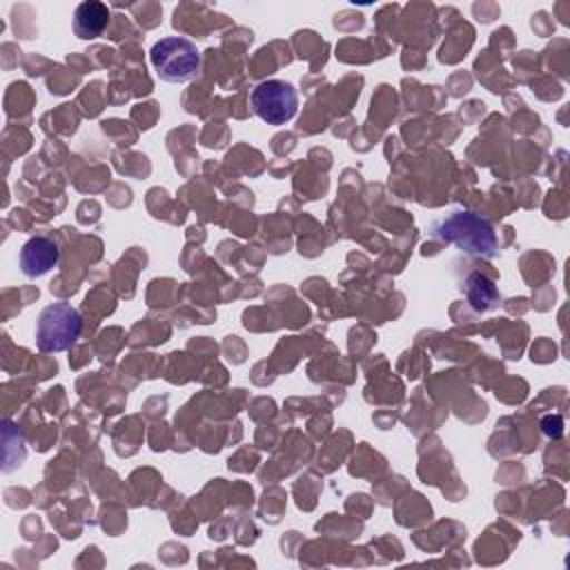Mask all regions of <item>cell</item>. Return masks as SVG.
Returning a JSON list of instances; mask_svg holds the SVG:
<instances>
[{"label":"cell","instance_id":"2","mask_svg":"<svg viewBox=\"0 0 570 570\" xmlns=\"http://www.w3.org/2000/svg\"><path fill=\"white\" fill-rule=\"evenodd\" d=\"M82 332V316L69 303H51L42 307L36 321V347L47 354L69 350Z\"/></svg>","mask_w":570,"mask_h":570},{"label":"cell","instance_id":"4","mask_svg":"<svg viewBox=\"0 0 570 570\" xmlns=\"http://www.w3.org/2000/svg\"><path fill=\"white\" fill-rule=\"evenodd\" d=\"M252 109L267 125H285L296 116L298 94L285 80H263L252 91Z\"/></svg>","mask_w":570,"mask_h":570},{"label":"cell","instance_id":"7","mask_svg":"<svg viewBox=\"0 0 570 570\" xmlns=\"http://www.w3.org/2000/svg\"><path fill=\"white\" fill-rule=\"evenodd\" d=\"M465 296L474 312H490L499 305V292L490 278L474 272L465 281Z\"/></svg>","mask_w":570,"mask_h":570},{"label":"cell","instance_id":"5","mask_svg":"<svg viewBox=\"0 0 570 570\" xmlns=\"http://www.w3.org/2000/svg\"><path fill=\"white\" fill-rule=\"evenodd\" d=\"M58 258H60V249L56 240L47 236H33L20 249V269L24 276L38 278V276H45L49 269H53Z\"/></svg>","mask_w":570,"mask_h":570},{"label":"cell","instance_id":"6","mask_svg":"<svg viewBox=\"0 0 570 570\" xmlns=\"http://www.w3.org/2000/svg\"><path fill=\"white\" fill-rule=\"evenodd\" d=\"M109 16L111 13H109L107 4H102V2H96V0L80 2L73 11V33L80 40H94L105 31Z\"/></svg>","mask_w":570,"mask_h":570},{"label":"cell","instance_id":"1","mask_svg":"<svg viewBox=\"0 0 570 570\" xmlns=\"http://www.w3.org/2000/svg\"><path fill=\"white\" fill-rule=\"evenodd\" d=\"M432 236L456 245L461 252L470 256H481V258H494L499 254V243H497V232L488 218L481 214L461 209L452 212L432 225Z\"/></svg>","mask_w":570,"mask_h":570},{"label":"cell","instance_id":"3","mask_svg":"<svg viewBox=\"0 0 570 570\" xmlns=\"http://www.w3.org/2000/svg\"><path fill=\"white\" fill-rule=\"evenodd\" d=\"M149 60L165 82H187L200 69V53L189 38L167 36L154 42L149 51Z\"/></svg>","mask_w":570,"mask_h":570}]
</instances>
